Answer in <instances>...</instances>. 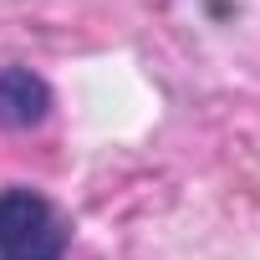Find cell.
<instances>
[{"instance_id": "obj_2", "label": "cell", "mask_w": 260, "mask_h": 260, "mask_svg": "<svg viewBox=\"0 0 260 260\" xmlns=\"http://www.w3.org/2000/svg\"><path fill=\"white\" fill-rule=\"evenodd\" d=\"M46 112H51V87L31 67H0V122L36 127Z\"/></svg>"}, {"instance_id": "obj_1", "label": "cell", "mask_w": 260, "mask_h": 260, "mask_svg": "<svg viewBox=\"0 0 260 260\" xmlns=\"http://www.w3.org/2000/svg\"><path fill=\"white\" fill-rule=\"evenodd\" d=\"M67 219L36 189H0V260H67Z\"/></svg>"}]
</instances>
